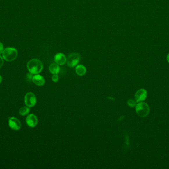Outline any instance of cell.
Returning <instances> with one entry per match:
<instances>
[{
	"label": "cell",
	"instance_id": "13",
	"mask_svg": "<svg viewBox=\"0 0 169 169\" xmlns=\"http://www.w3.org/2000/svg\"><path fill=\"white\" fill-rule=\"evenodd\" d=\"M30 112V109L28 107H23L19 110V114L22 116L27 115Z\"/></svg>",
	"mask_w": 169,
	"mask_h": 169
},
{
	"label": "cell",
	"instance_id": "15",
	"mask_svg": "<svg viewBox=\"0 0 169 169\" xmlns=\"http://www.w3.org/2000/svg\"><path fill=\"white\" fill-rule=\"evenodd\" d=\"M58 79H59V77H58V76L57 74H53V76H52V81L54 82H58Z\"/></svg>",
	"mask_w": 169,
	"mask_h": 169
},
{
	"label": "cell",
	"instance_id": "2",
	"mask_svg": "<svg viewBox=\"0 0 169 169\" xmlns=\"http://www.w3.org/2000/svg\"><path fill=\"white\" fill-rule=\"evenodd\" d=\"M136 111L139 116L145 118L149 114L150 107L145 102H140L136 106Z\"/></svg>",
	"mask_w": 169,
	"mask_h": 169
},
{
	"label": "cell",
	"instance_id": "5",
	"mask_svg": "<svg viewBox=\"0 0 169 169\" xmlns=\"http://www.w3.org/2000/svg\"><path fill=\"white\" fill-rule=\"evenodd\" d=\"M24 101L25 105L27 107L31 108L34 107L36 104V97L32 92H28L25 96Z\"/></svg>",
	"mask_w": 169,
	"mask_h": 169
},
{
	"label": "cell",
	"instance_id": "10",
	"mask_svg": "<svg viewBox=\"0 0 169 169\" xmlns=\"http://www.w3.org/2000/svg\"><path fill=\"white\" fill-rule=\"evenodd\" d=\"M32 81L36 85L39 86H44L45 83L44 78L39 74H36L34 76L32 77Z\"/></svg>",
	"mask_w": 169,
	"mask_h": 169
},
{
	"label": "cell",
	"instance_id": "9",
	"mask_svg": "<svg viewBox=\"0 0 169 169\" xmlns=\"http://www.w3.org/2000/svg\"><path fill=\"white\" fill-rule=\"evenodd\" d=\"M54 61L57 64L63 65L66 62V58L63 54L61 53H58L54 56Z\"/></svg>",
	"mask_w": 169,
	"mask_h": 169
},
{
	"label": "cell",
	"instance_id": "11",
	"mask_svg": "<svg viewBox=\"0 0 169 169\" xmlns=\"http://www.w3.org/2000/svg\"><path fill=\"white\" fill-rule=\"evenodd\" d=\"M76 72L78 75L80 76H83L85 75L86 72V69L85 67L82 65H80L77 66L76 67Z\"/></svg>",
	"mask_w": 169,
	"mask_h": 169
},
{
	"label": "cell",
	"instance_id": "4",
	"mask_svg": "<svg viewBox=\"0 0 169 169\" xmlns=\"http://www.w3.org/2000/svg\"><path fill=\"white\" fill-rule=\"evenodd\" d=\"M81 56L77 53H73L69 55L66 58V62L68 66L74 67L76 66L80 60Z\"/></svg>",
	"mask_w": 169,
	"mask_h": 169
},
{
	"label": "cell",
	"instance_id": "16",
	"mask_svg": "<svg viewBox=\"0 0 169 169\" xmlns=\"http://www.w3.org/2000/svg\"><path fill=\"white\" fill-rule=\"evenodd\" d=\"M3 50H3V44L1 42H0V54H1L2 53H3Z\"/></svg>",
	"mask_w": 169,
	"mask_h": 169
},
{
	"label": "cell",
	"instance_id": "19",
	"mask_svg": "<svg viewBox=\"0 0 169 169\" xmlns=\"http://www.w3.org/2000/svg\"><path fill=\"white\" fill-rule=\"evenodd\" d=\"M2 76H0V83H1V82H2Z\"/></svg>",
	"mask_w": 169,
	"mask_h": 169
},
{
	"label": "cell",
	"instance_id": "1",
	"mask_svg": "<svg viewBox=\"0 0 169 169\" xmlns=\"http://www.w3.org/2000/svg\"><path fill=\"white\" fill-rule=\"evenodd\" d=\"M27 67L29 72L34 74H39L43 69V63L40 60L36 59H32L29 61Z\"/></svg>",
	"mask_w": 169,
	"mask_h": 169
},
{
	"label": "cell",
	"instance_id": "6",
	"mask_svg": "<svg viewBox=\"0 0 169 169\" xmlns=\"http://www.w3.org/2000/svg\"><path fill=\"white\" fill-rule=\"evenodd\" d=\"M8 125L10 128L14 130H18L21 128L20 121L15 117H10L8 118Z\"/></svg>",
	"mask_w": 169,
	"mask_h": 169
},
{
	"label": "cell",
	"instance_id": "7",
	"mask_svg": "<svg viewBox=\"0 0 169 169\" xmlns=\"http://www.w3.org/2000/svg\"><path fill=\"white\" fill-rule=\"evenodd\" d=\"M147 95V91L145 89H140L136 91L135 97L136 102H140L145 101Z\"/></svg>",
	"mask_w": 169,
	"mask_h": 169
},
{
	"label": "cell",
	"instance_id": "3",
	"mask_svg": "<svg viewBox=\"0 0 169 169\" xmlns=\"http://www.w3.org/2000/svg\"><path fill=\"white\" fill-rule=\"evenodd\" d=\"M18 55L17 50L14 48H7L3 50V57L7 61H12L15 60Z\"/></svg>",
	"mask_w": 169,
	"mask_h": 169
},
{
	"label": "cell",
	"instance_id": "8",
	"mask_svg": "<svg viewBox=\"0 0 169 169\" xmlns=\"http://www.w3.org/2000/svg\"><path fill=\"white\" fill-rule=\"evenodd\" d=\"M26 123L28 126L31 128H34L36 126L38 123V119L37 117L33 114L28 115L26 119Z\"/></svg>",
	"mask_w": 169,
	"mask_h": 169
},
{
	"label": "cell",
	"instance_id": "18",
	"mask_svg": "<svg viewBox=\"0 0 169 169\" xmlns=\"http://www.w3.org/2000/svg\"><path fill=\"white\" fill-rule=\"evenodd\" d=\"M167 60L168 62L169 63V53L168 54L167 56Z\"/></svg>",
	"mask_w": 169,
	"mask_h": 169
},
{
	"label": "cell",
	"instance_id": "14",
	"mask_svg": "<svg viewBox=\"0 0 169 169\" xmlns=\"http://www.w3.org/2000/svg\"><path fill=\"white\" fill-rule=\"evenodd\" d=\"M127 103H128V105L131 107H135L136 105V101H135L133 99H130V100H128Z\"/></svg>",
	"mask_w": 169,
	"mask_h": 169
},
{
	"label": "cell",
	"instance_id": "17",
	"mask_svg": "<svg viewBox=\"0 0 169 169\" xmlns=\"http://www.w3.org/2000/svg\"><path fill=\"white\" fill-rule=\"evenodd\" d=\"M3 59L2 56H0V68L3 66Z\"/></svg>",
	"mask_w": 169,
	"mask_h": 169
},
{
	"label": "cell",
	"instance_id": "12",
	"mask_svg": "<svg viewBox=\"0 0 169 169\" xmlns=\"http://www.w3.org/2000/svg\"><path fill=\"white\" fill-rule=\"evenodd\" d=\"M49 70L50 72L53 74H56L59 73L60 71V67H59L58 65L56 63H53L49 66Z\"/></svg>",
	"mask_w": 169,
	"mask_h": 169
}]
</instances>
